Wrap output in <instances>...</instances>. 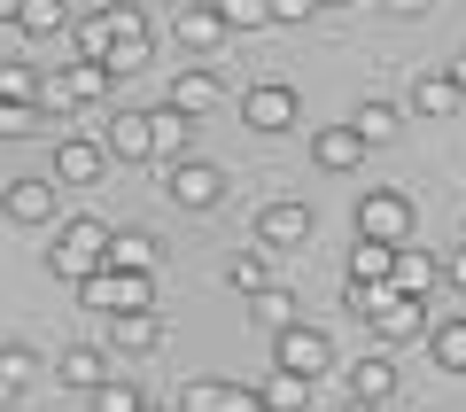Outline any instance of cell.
Returning <instances> with one entry per match:
<instances>
[{"mask_svg": "<svg viewBox=\"0 0 466 412\" xmlns=\"http://www.w3.org/2000/svg\"><path fill=\"white\" fill-rule=\"evenodd\" d=\"M109 242H116V226H101V218H63V226H55V281H70V288H78V281H94V273H101V264H109Z\"/></svg>", "mask_w": 466, "mask_h": 412, "instance_id": "cell-1", "label": "cell"}, {"mask_svg": "<svg viewBox=\"0 0 466 412\" xmlns=\"http://www.w3.org/2000/svg\"><path fill=\"white\" fill-rule=\"evenodd\" d=\"M109 86H116V70L109 63H55V70H39V109H55V117H70V109H94V101H109Z\"/></svg>", "mask_w": 466, "mask_h": 412, "instance_id": "cell-2", "label": "cell"}, {"mask_svg": "<svg viewBox=\"0 0 466 412\" xmlns=\"http://www.w3.org/2000/svg\"><path fill=\"white\" fill-rule=\"evenodd\" d=\"M78 304L86 312H156V273H125V264H101L94 281H78Z\"/></svg>", "mask_w": 466, "mask_h": 412, "instance_id": "cell-3", "label": "cell"}, {"mask_svg": "<svg viewBox=\"0 0 466 412\" xmlns=\"http://www.w3.org/2000/svg\"><path fill=\"white\" fill-rule=\"evenodd\" d=\"M358 233L404 249V242H412V195H397V187H366V195H358Z\"/></svg>", "mask_w": 466, "mask_h": 412, "instance_id": "cell-4", "label": "cell"}, {"mask_svg": "<svg viewBox=\"0 0 466 412\" xmlns=\"http://www.w3.org/2000/svg\"><path fill=\"white\" fill-rule=\"evenodd\" d=\"M109 70L116 78L148 70V8L140 0H109Z\"/></svg>", "mask_w": 466, "mask_h": 412, "instance_id": "cell-5", "label": "cell"}, {"mask_svg": "<svg viewBox=\"0 0 466 412\" xmlns=\"http://www.w3.org/2000/svg\"><path fill=\"white\" fill-rule=\"evenodd\" d=\"M272 366H288V374H327L334 366V343H327V327H311V319H296V327H280L272 335Z\"/></svg>", "mask_w": 466, "mask_h": 412, "instance_id": "cell-6", "label": "cell"}, {"mask_svg": "<svg viewBox=\"0 0 466 412\" xmlns=\"http://www.w3.org/2000/svg\"><path fill=\"white\" fill-rule=\"evenodd\" d=\"M164 195L179 202V211H218V202H226V171L202 164V156H187V164H164Z\"/></svg>", "mask_w": 466, "mask_h": 412, "instance_id": "cell-7", "label": "cell"}, {"mask_svg": "<svg viewBox=\"0 0 466 412\" xmlns=\"http://www.w3.org/2000/svg\"><path fill=\"white\" fill-rule=\"evenodd\" d=\"M311 233H319V211L296 202V195H272L265 211H257V242H265V249H303Z\"/></svg>", "mask_w": 466, "mask_h": 412, "instance_id": "cell-8", "label": "cell"}, {"mask_svg": "<svg viewBox=\"0 0 466 412\" xmlns=\"http://www.w3.org/2000/svg\"><path fill=\"white\" fill-rule=\"evenodd\" d=\"M179 412H272L265 389H249V381H218V374H195L179 389Z\"/></svg>", "mask_w": 466, "mask_h": 412, "instance_id": "cell-9", "label": "cell"}, {"mask_svg": "<svg viewBox=\"0 0 466 412\" xmlns=\"http://www.w3.org/2000/svg\"><path fill=\"white\" fill-rule=\"evenodd\" d=\"M303 117V101H296V86H280V78H257L249 94H241V125L249 132H288Z\"/></svg>", "mask_w": 466, "mask_h": 412, "instance_id": "cell-10", "label": "cell"}, {"mask_svg": "<svg viewBox=\"0 0 466 412\" xmlns=\"http://www.w3.org/2000/svg\"><path fill=\"white\" fill-rule=\"evenodd\" d=\"M101 149H109L116 164H156V109H116L109 125H101Z\"/></svg>", "mask_w": 466, "mask_h": 412, "instance_id": "cell-11", "label": "cell"}, {"mask_svg": "<svg viewBox=\"0 0 466 412\" xmlns=\"http://www.w3.org/2000/svg\"><path fill=\"white\" fill-rule=\"evenodd\" d=\"M109 374H116V350H101V343H63L55 350V381L78 389V397H94Z\"/></svg>", "mask_w": 466, "mask_h": 412, "instance_id": "cell-12", "label": "cell"}, {"mask_svg": "<svg viewBox=\"0 0 466 412\" xmlns=\"http://www.w3.org/2000/svg\"><path fill=\"white\" fill-rule=\"evenodd\" d=\"M459 101H466V86L451 78V70H420V78L404 86V109H412L420 125H443V117H459Z\"/></svg>", "mask_w": 466, "mask_h": 412, "instance_id": "cell-13", "label": "cell"}, {"mask_svg": "<svg viewBox=\"0 0 466 412\" xmlns=\"http://www.w3.org/2000/svg\"><path fill=\"white\" fill-rule=\"evenodd\" d=\"M164 101H171V109H187V117H210L218 101H226V78H218L210 63H179V70H171V86H164Z\"/></svg>", "mask_w": 466, "mask_h": 412, "instance_id": "cell-14", "label": "cell"}, {"mask_svg": "<svg viewBox=\"0 0 466 412\" xmlns=\"http://www.w3.org/2000/svg\"><path fill=\"white\" fill-rule=\"evenodd\" d=\"M171 39L202 63V55H218V39H226V16H218L210 0H179V8H171Z\"/></svg>", "mask_w": 466, "mask_h": 412, "instance_id": "cell-15", "label": "cell"}, {"mask_svg": "<svg viewBox=\"0 0 466 412\" xmlns=\"http://www.w3.org/2000/svg\"><path fill=\"white\" fill-rule=\"evenodd\" d=\"M0 218H16V226H47V218H55V180H39V171L8 180V187H0Z\"/></svg>", "mask_w": 466, "mask_h": 412, "instance_id": "cell-16", "label": "cell"}, {"mask_svg": "<svg viewBox=\"0 0 466 412\" xmlns=\"http://www.w3.org/2000/svg\"><path fill=\"white\" fill-rule=\"evenodd\" d=\"M311 164L319 171H358L366 164V132L358 125H319L311 132Z\"/></svg>", "mask_w": 466, "mask_h": 412, "instance_id": "cell-17", "label": "cell"}, {"mask_svg": "<svg viewBox=\"0 0 466 412\" xmlns=\"http://www.w3.org/2000/svg\"><path fill=\"white\" fill-rule=\"evenodd\" d=\"M101 164H109V149H101V140H86V132L55 140V180H63V187H94Z\"/></svg>", "mask_w": 466, "mask_h": 412, "instance_id": "cell-18", "label": "cell"}, {"mask_svg": "<svg viewBox=\"0 0 466 412\" xmlns=\"http://www.w3.org/2000/svg\"><path fill=\"white\" fill-rule=\"evenodd\" d=\"M389 281H397L404 296L428 304L435 288H443V257H435V249H412V242H404V249H397V273H389Z\"/></svg>", "mask_w": 466, "mask_h": 412, "instance_id": "cell-19", "label": "cell"}, {"mask_svg": "<svg viewBox=\"0 0 466 412\" xmlns=\"http://www.w3.org/2000/svg\"><path fill=\"white\" fill-rule=\"evenodd\" d=\"M156 343H164V319H156V312H109V350H125V358H148Z\"/></svg>", "mask_w": 466, "mask_h": 412, "instance_id": "cell-20", "label": "cell"}, {"mask_svg": "<svg viewBox=\"0 0 466 412\" xmlns=\"http://www.w3.org/2000/svg\"><path fill=\"white\" fill-rule=\"evenodd\" d=\"M366 327L381 335V343H420V335H428V304H420V296H397L389 312H373Z\"/></svg>", "mask_w": 466, "mask_h": 412, "instance_id": "cell-21", "label": "cell"}, {"mask_svg": "<svg viewBox=\"0 0 466 412\" xmlns=\"http://www.w3.org/2000/svg\"><path fill=\"white\" fill-rule=\"evenodd\" d=\"M187 156H195V117L187 109H156V164H187Z\"/></svg>", "mask_w": 466, "mask_h": 412, "instance_id": "cell-22", "label": "cell"}, {"mask_svg": "<svg viewBox=\"0 0 466 412\" xmlns=\"http://www.w3.org/2000/svg\"><path fill=\"white\" fill-rule=\"evenodd\" d=\"M350 397H366V405H389V397H397V358H389V350L358 358V366H350Z\"/></svg>", "mask_w": 466, "mask_h": 412, "instance_id": "cell-23", "label": "cell"}, {"mask_svg": "<svg viewBox=\"0 0 466 412\" xmlns=\"http://www.w3.org/2000/svg\"><path fill=\"white\" fill-rule=\"evenodd\" d=\"M257 389H265V405H272V412H311L319 381H311V374H288V366H272V381H257Z\"/></svg>", "mask_w": 466, "mask_h": 412, "instance_id": "cell-24", "label": "cell"}, {"mask_svg": "<svg viewBox=\"0 0 466 412\" xmlns=\"http://www.w3.org/2000/svg\"><path fill=\"white\" fill-rule=\"evenodd\" d=\"M249 319H257L265 335H280V327H296V319H303V304L288 296L280 281H272V288H257V296H249Z\"/></svg>", "mask_w": 466, "mask_h": 412, "instance_id": "cell-25", "label": "cell"}, {"mask_svg": "<svg viewBox=\"0 0 466 412\" xmlns=\"http://www.w3.org/2000/svg\"><path fill=\"white\" fill-rule=\"evenodd\" d=\"M428 358L443 366V374H466V312H459V319H435V327H428Z\"/></svg>", "mask_w": 466, "mask_h": 412, "instance_id": "cell-26", "label": "cell"}, {"mask_svg": "<svg viewBox=\"0 0 466 412\" xmlns=\"http://www.w3.org/2000/svg\"><path fill=\"white\" fill-rule=\"evenodd\" d=\"M350 125L366 132V149H389V140L404 132V109H397V101H358V117H350Z\"/></svg>", "mask_w": 466, "mask_h": 412, "instance_id": "cell-27", "label": "cell"}, {"mask_svg": "<svg viewBox=\"0 0 466 412\" xmlns=\"http://www.w3.org/2000/svg\"><path fill=\"white\" fill-rule=\"evenodd\" d=\"M156 257H164V249H156V233H140V226H125L109 242V264H125V273H156Z\"/></svg>", "mask_w": 466, "mask_h": 412, "instance_id": "cell-28", "label": "cell"}, {"mask_svg": "<svg viewBox=\"0 0 466 412\" xmlns=\"http://www.w3.org/2000/svg\"><path fill=\"white\" fill-rule=\"evenodd\" d=\"M226 288H233V296H257V288H272V257H265V249H241V257L226 264Z\"/></svg>", "mask_w": 466, "mask_h": 412, "instance_id": "cell-29", "label": "cell"}, {"mask_svg": "<svg viewBox=\"0 0 466 412\" xmlns=\"http://www.w3.org/2000/svg\"><path fill=\"white\" fill-rule=\"evenodd\" d=\"M24 39H63L70 32V8L63 0H24V24H16Z\"/></svg>", "mask_w": 466, "mask_h": 412, "instance_id": "cell-30", "label": "cell"}, {"mask_svg": "<svg viewBox=\"0 0 466 412\" xmlns=\"http://www.w3.org/2000/svg\"><path fill=\"white\" fill-rule=\"evenodd\" d=\"M140 405H148V397H140V381H133V374H109L94 397H86V412H140Z\"/></svg>", "mask_w": 466, "mask_h": 412, "instance_id": "cell-31", "label": "cell"}, {"mask_svg": "<svg viewBox=\"0 0 466 412\" xmlns=\"http://www.w3.org/2000/svg\"><path fill=\"white\" fill-rule=\"evenodd\" d=\"M389 273H397V249L358 233V249H350V281H389Z\"/></svg>", "mask_w": 466, "mask_h": 412, "instance_id": "cell-32", "label": "cell"}, {"mask_svg": "<svg viewBox=\"0 0 466 412\" xmlns=\"http://www.w3.org/2000/svg\"><path fill=\"white\" fill-rule=\"evenodd\" d=\"M218 16H226V32H265L272 24V0H210Z\"/></svg>", "mask_w": 466, "mask_h": 412, "instance_id": "cell-33", "label": "cell"}, {"mask_svg": "<svg viewBox=\"0 0 466 412\" xmlns=\"http://www.w3.org/2000/svg\"><path fill=\"white\" fill-rule=\"evenodd\" d=\"M32 374H39V350H32V343H0V381L32 389Z\"/></svg>", "mask_w": 466, "mask_h": 412, "instance_id": "cell-34", "label": "cell"}, {"mask_svg": "<svg viewBox=\"0 0 466 412\" xmlns=\"http://www.w3.org/2000/svg\"><path fill=\"white\" fill-rule=\"evenodd\" d=\"M78 55H86V63H109V8L78 16Z\"/></svg>", "mask_w": 466, "mask_h": 412, "instance_id": "cell-35", "label": "cell"}, {"mask_svg": "<svg viewBox=\"0 0 466 412\" xmlns=\"http://www.w3.org/2000/svg\"><path fill=\"white\" fill-rule=\"evenodd\" d=\"M0 101H39V70L32 63H0Z\"/></svg>", "mask_w": 466, "mask_h": 412, "instance_id": "cell-36", "label": "cell"}, {"mask_svg": "<svg viewBox=\"0 0 466 412\" xmlns=\"http://www.w3.org/2000/svg\"><path fill=\"white\" fill-rule=\"evenodd\" d=\"M39 132V101H0V140H24Z\"/></svg>", "mask_w": 466, "mask_h": 412, "instance_id": "cell-37", "label": "cell"}, {"mask_svg": "<svg viewBox=\"0 0 466 412\" xmlns=\"http://www.w3.org/2000/svg\"><path fill=\"white\" fill-rule=\"evenodd\" d=\"M311 8H319V0H272V24H303Z\"/></svg>", "mask_w": 466, "mask_h": 412, "instance_id": "cell-38", "label": "cell"}, {"mask_svg": "<svg viewBox=\"0 0 466 412\" xmlns=\"http://www.w3.org/2000/svg\"><path fill=\"white\" fill-rule=\"evenodd\" d=\"M443 281H451V288H466V242H459V249L443 257Z\"/></svg>", "mask_w": 466, "mask_h": 412, "instance_id": "cell-39", "label": "cell"}, {"mask_svg": "<svg viewBox=\"0 0 466 412\" xmlns=\"http://www.w3.org/2000/svg\"><path fill=\"white\" fill-rule=\"evenodd\" d=\"M24 24V0H0V32H16Z\"/></svg>", "mask_w": 466, "mask_h": 412, "instance_id": "cell-40", "label": "cell"}, {"mask_svg": "<svg viewBox=\"0 0 466 412\" xmlns=\"http://www.w3.org/2000/svg\"><path fill=\"white\" fill-rule=\"evenodd\" d=\"M389 16H420V8H428V0H381Z\"/></svg>", "mask_w": 466, "mask_h": 412, "instance_id": "cell-41", "label": "cell"}, {"mask_svg": "<svg viewBox=\"0 0 466 412\" xmlns=\"http://www.w3.org/2000/svg\"><path fill=\"white\" fill-rule=\"evenodd\" d=\"M334 412H381V405H366V397H350V405H334Z\"/></svg>", "mask_w": 466, "mask_h": 412, "instance_id": "cell-42", "label": "cell"}, {"mask_svg": "<svg viewBox=\"0 0 466 412\" xmlns=\"http://www.w3.org/2000/svg\"><path fill=\"white\" fill-rule=\"evenodd\" d=\"M8 397H16V381H0V412H8Z\"/></svg>", "mask_w": 466, "mask_h": 412, "instance_id": "cell-43", "label": "cell"}, {"mask_svg": "<svg viewBox=\"0 0 466 412\" xmlns=\"http://www.w3.org/2000/svg\"><path fill=\"white\" fill-rule=\"evenodd\" d=\"M451 78H459V86H466V55H459V63H451Z\"/></svg>", "mask_w": 466, "mask_h": 412, "instance_id": "cell-44", "label": "cell"}, {"mask_svg": "<svg viewBox=\"0 0 466 412\" xmlns=\"http://www.w3.org/2000/svg\"><path fill=\"white\" fill-rule=\"evenodd\" d=\"M319 8H350V0H319Z\"/></svg>", "mask_w": 466, "mask_h": 412, "instance_id": "cell-45", "label": "cell"}, {"mask_svg": "<svg viewBox=\"0 0 466 412\" xmlns=\"http://www.w3.org/2000/svg\"><path fill=\"white\" fill-rule=\"evenodd\" d=\"M140 412H164V405H140Z\"/></svg>", "mask_w": 466, "mask_h": 412, "instance_id": "cell-46", "label": "cell"}, {"mask_svg": "<svg viewBox=\"0 0 466 412\" xmlns=\"http://www.w3.org/2000/svg\"><path fill=\"white\" fill-rule=\"evenodd\" d=\"M171 8H179V0H171Z\"/></svg>", "mask_w": 466, "mask_h": 412, "instance_id": "cell-47", "label": "cell"}]
</instances>
